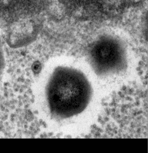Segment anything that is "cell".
<instances>
[{
	"mask_svg": "<svg viewBox=\"0 0 148 153\" xmlns=\"http://www.w3.org/2000/svg\"><path fill=\"white\" fill-rule=\"evenodd\" d=\"M93 94L83 73L73 68L58 67L49 78L46 96L52 117L63 120L80 114L88 106Z\"/></svg>",
	"mask_w": 148,
	"mask_h": 153,
	"instance_id": "obj_1",
	"label": "cell"
},
{
	"mask_svg": "<svg viewBox=\"0 0 148 153\" xmlns=\"http://www.w3.org/2000/svg\"><path fill=\"white\" fill-rule=\"evenodd\" d=\"M92 53L93 68L98 76L114 75L124 68L121 49L113 41L104 40L97 43Z\"/></svg>",
	"mask_w": 148,
	"mask_h": 153,
	"instance_id": "obj_2",
	"label": "cell"
},
{
	"mask_svg": "<svg viewBox=\"0 0 148 153\" xmlns=\"http://www.w3.org/2000/svg\"><path fill=\"white\" fill-rule=\"evenodd\" d=\"M32 27L27 23L14 24L7 32V42L10 47L17 48L29 44L34 38Z\"/></svg>",
	"mask_w": 148,
	"mask_h": 153,
	"instance_id": "obj_3",
	"label": "cell"
},
{
	"mask_svg": "<svg viewBox=\"0 0 148 153\" xmlns=\"http://www.w3.org/2000/svg\"><path fill=\"white\" fill-rule=\"evenodd\" d=\"M5 67V59L2 46L0 41V74H2Z\"/></svg>",
	"mask_w": 148,
	"mask_h": 153,
	"instance_id": "obj_4",
	"label": "cell"
}]
</instances>
